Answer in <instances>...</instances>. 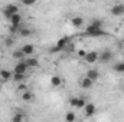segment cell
Returning <instances> with one entry per match:
<instances>
[{
    "instance_id": "obj_1",
    "label": "cell",
    "mask_w": 124,
    "mask_h": 122,
    "mask_svg": "<svg viewBox=\"0 0 124 122\" xmlns=\"http://www.w3.org/2000/svg\"><path fill=\"white\" fill-rule=\"evenodd\" d=\"M16 13H19V6H17V4L10 3V4H7V6L3 7V14H4V17H6L7 20H10V17H12L13 14H16Z\"/></svg>"
},
{
    "instance_id": "obj_2",
    "label": "cell",
    "mask_w": 124,
    "mask_h": 122,
    "mask_svg": "<svg viewBox=\"0 0 124 122\" xmlns=\"http://www.w3.org/2000/svg\"><path fill=\"white\" fill-rule=\"evenodd\" d=\"M85 34L87 36H91V37H101V36H105L107 33L102 30V29H98V27H94L91 25H88L85 27Z\"/></svg>"
},
{
    "instance_id": "obj_3",
    "label": "cell",
    "mask_w": 124,
    "mask_h": 122,
    "mask_svg": "<svg viewBox=\"0 0 124 122\" xmlns=\"http://www.w3.org/2000/svg\"><path fill=\"white\" fill-rule=\"evenodd\" d=\"M69 42H71L69 37H62V39H59V40L56 42V46H55L54 49H51V52L55 53V52H59V50H65V49L68 47Z\"/></svg>"
},
{
    "instance_id": "obj_4",
    "label": "cell",
    "mask_w": 124,
    "mask_h": 122,
    "mask_svg": "<svg viewBox=\"0 0 124 122\" xmlns=\"http://www.w3.org/2000/svg\"><path fill=\"white\" fill-rule=\"evenodd\" d=\"M98 59H100V53L95 52V50L87 52V55H85V58H84L85 63H88V65H94V63H97Z\"/></svg>"
},
{
    "instance_id": "obj_5",
    "label": "cell",
    "mask_w": 124,
    "mask_h": 122,
    "mask_svg": "<svg viewBox=\"0 0 124 122\" xmlns=\"http://www.w3.org/2000/svg\"><path fill=\"white\" fill-rule=\"evenodd\" d=\"M110 13L116 17H120L124 16V3H116L111 9H110Z\"/></svg>"
},
{
    "instance_id": "obj_6",
    "label": "cell",
    "mask_w": 124,
    "mask_h": 122,
    "mask_svg": "<svg viewBox=\"0 0 124 122\" xmlns=\"http://www.w3.org/2000/svg\"><path fill=\"white\" fill-rule=\"evenodd\" d=\"M28 69H29V68L26 66L25 61H20V62H17V63L15 65V68H13V73H20V75H26Z\"/></svg>"
},
{
    "instance_id": "obj_7",
    "label": "cell",
    "mask_w": 124,
    "mask_h": 122,
    "mask_svg": "<svg viewBox=\"0 0 124 122\" xmlns=\"http://www.w3.org/2000/svg\"><path fill=\"white\" fill-rule=\"evenodd\" d=\"M69 22H71V25H72L74 27H77V29L82 27V26H84V23H85V20H84V17H82V16H72Z\"/></svg>"
},
{
    "instance_id": "obj_8",
    "label": "cell",
    "mask_w": 124,
    "mask_h": 122,
    "mask_svg": "<svg viewBox=\"0 0 124 122\" xmlns=\"http://www.w3.org/2000/svg\"><path fill=\"white\" fill-rule=\"evenodd\" d=\"M20 50L23 52V55H25L26 58H31L32 55L35 53V46H33L32 43H26V45H23V46L20 47Z\"/></svg>"
},
{
    "instance_id": "obj_9",
    "label": "cell",
    "mask_w": 124,
    "mask_h": 122,
    "mask_svg": "<svg viewBox=\"0 0 124 122\" xmlns=\"http://www.w3.org/2000/svg\"><path fill=\"white\" fill-rule=\"evenodd\" d=\"M84 114H85V116H88V118H91L94 116L95 114H97V106L94 105V103H87L85 105V108H84Z\"/></svg>"
},
{
    "instance_id": "obj_10",
    "label": "cell",
    "mask_w": 124,
    "mask_h": 122,
    "mask_svg": "<svg viewBox=\"0 0 124 122\" xmlns=\"http://www.w3.org/2000/svg\"><path fill=\"white\" fill-rule=\"evenodd\" d=\"M85 76H87L88 79H91L93 82H97V81L100 79V76H101V75H100V70H98V69H88Z\"/></svg>"
},
{
    "instance_id": "obj_11",
    "label": "cell",
    "mask_w": 124,
    "mask_h": 122,
    "mask_svg": "<svg viewBox=\"0 0 124 122\" xmlns=\"http://www.w3.org/2000/svg\"><path fill=\"white\" fill-rule=\"evenodd\" d=\"M13 78V72L9 70V69H0V81L3 82H7Z\"/></svg>"
},
{
    "instance_id": "obj_12",
    "label": "cell",
    "mask_w": 124,
    "mask_h": 122,
    "mask_svg": "<svg viewBox=\"0 0 124 122\" xmlns=\"http://www.w3.org/2000/svg\"><path fill=\"white\" fill-rule=\"evenodd\" d=\"M111 59H113V52H111V50H104V52L100 53V59H98V62L107 63V62H110Z\"/></svg>"
},
{
    "instance_id": "obj_13",
    "label": "cell",
    "mask_w": 124,
    "mask_h": 122,
    "mask_svg": "<svg viewBox=\"0 0 124 122\" xmlns=\"http://www.w3.org/2000/svg\"><path fill=\"white\" fill-rule=\"evenodd\" d=\"M51 86H54V88H59L62 86V83H63V79H62L61 76H58V75H54V76H51Z\"/></svg>"
},
{
    "instance_id": "obj_14",
    "label": "cell",
    "mask_w": 124,
    "mask_h": 122,
    "mask_svg": "<svg viewBox=\"0 0 124 122\" xmlns=\"http://www.w3.org/2000/svg\"><path fill=\"white\" fill-rule=\"evenodd\" d=\"M94 85V82L91 81V79H88L87 76H84L81 81H79V86L82 88V89H91Z\"/></svg>"
},
{
    "instance_id": "obj_15",
    "label": "cell",
    "mask_w": 124,
    "mask_h": 122,
    "mask_svg": "<svg viewBox=\"0 0 124 122\" xmlns=\"http://www.w3.org/2000/svg\"><path fill=\"white\" fill-rule=\"evenodd\" d=\"M25 63H26V66L29 68V69H35V68H38L39 66V61L36 59V58H26L25 59Z\"/></svg>"
},
{
    "instance_id": "obj_16",
    "label": "cell",
    "mask_w": 124,
    "mask_h": 122,
    "mask_svg": "<svg viewBox=\"0 0 124 122\" xmlns=\"http://www.w3.org/2000/svg\"><path fill=\"white\" fill-rule=\"evenodd\" d=\"M10 25L12 26H20V23H22V14L20 13H16V14H13L12 17H10Z\"/></svg>"
},
{
    "instance_id": "obj_17",
    "label": "cell",
    "mask_w": 124,
    "mask_h": 122,
    "mask_svg": "<svg viewBox=\"0 0 124 122\" xmlns=\"http://www.w3.org/2000/svg\"><path fill=\"white\" fill-rule=\"evenodd\" d=\"M23 121H25V114L23 112L17 111L12 115V122H23Z\"/></svg>"
},
{
    "instance_id": "obj_18",
    "label": "cell",
    "mask_w": 124,
    "mask_h": 122,
    "mask_svg": "<svg viewBox=\"0 0 124 122\" xmlns=\"http://www.w3.org/2000/svg\"><path fill=\"white\" fill-rule=\"evenodd\" d=\"M22 101H25V102L33 101V92H31L29 89H26L25 92H22Z\"/></svg>"
},
{
    "instance_id": "obj_19",
    "label": "cell",
    "mask_w": 124,
    "mask_h": 122,
    "mask_svg": "<svg viewBox=\"0 0 124 122\" xmlns=\"http://www.w3.org/2000/svg\"><path fill=\"white\" fill-rule=\"evenodd\" d=\"M65 122H77V115L74 111H68L65 114Z\"/></svg>"
},
{
    "instance_id": "obj_20",
    "label": "cell",
    "mask_w": 124,
    "mask_h": 122,
    "mask_svg": "<svg viewBox=\"0 0 124 122\" xmlns=\"http://www.w3.org/2000/svg\"><path fill=\"white\" fill-rule=\"evenodd\" d=\"M12 58H15V59H17V61H25L26 59V56L23 55V52L19 49V50H13V53H12Z\"/></svg>"
},
{
    "instance_id": "obj_21",
    "label": "cell",
    "mask_w": 124,
    "mask_h": 122,
    "mask_svg": "<svg viewBox=\"0 0 124 122\" xmlns=\"http://www.w3.org/2000/svg\"><path fill=\"white\" fill-rule=\"evenodd\" d=\"M113 69H114L116 73H124V62H117L113 66Z\"/></svg>"
},
{
    "instance_id": "obj_22",
    "label": "cell",
    "mask_w": 124,
    "mask_h": 122,
    "mask_svg": "<svg viewBox=\"0 0 124 122\" xmlns=\"http://www.w3.org/2000/svg\"><path fill=\"white\" fill-rule=\"evenodd\" d=\"M20 37H28V36H31L32 34V30L31 29H28V27H20V30L17 33Z\"/></svg>"
},
{
    "instance_id": "obj_23",
    "label": "cell",
    "mask_w": 124,
    "mask_h": 122,
    "mask_svg": "<svg viewBox=\"0 0 124 122\" xmlns=\"http://www.w3.org/2000/svg\"><path fill=\"white\" fill-rule=\"evenodd\" d=\"M15 82H17V83H20V82H25V79H26V75H20V73H13V78H12Z\"/></svg>"
},
{
    "instance_id": "obj_24",
    "label": "cell",
    "mask_w": 124,
    "mask_h": 122,
    "mask_svg": "<svg viewBox=\"0 0 124 122\" xmlns=\"http://www.w3.org/2000/svg\"><path fill=\"white\" fill-rule=\"evenodd\" d=\"M87 103H88L87 99H85L84 96H79V98H78V105H77V108H78V109H84Z\"/></svg>"
},
{
    "instance_id": "obj_25",
    "label": "cell",
    "mask_w": 124,
    "mask_h": 122,
    "mask_svg": "<svg viewBox=\"0 0 124 122\" xmlns=\"http://www.w3.org/2000/svg\"><path fill=\"white\" fill-rule=\"evenodd\" d=\"M15 45V39H13V36H7V37H4V46L6 47H12Z\"/></svg>"
},
{
    "instance_id": "obj_26",
    "label": "cell",
    "mask_w": 124,
    "mask_h": 122,
    "mask_svg": "<svg viewBox=\"0 0 124 122\" xmlns=\"http://www.w3.org/2000/svg\"><path fill=\"white\" fill-rule=\"evenodd\" d=\"M90 25L94 26V27L102 29V20H100V19H94V20H91V23H90Z\"/></svg>"
},
{
    "instance_id": "obj_27",
    "label": "cell",
    "mask_w": 124,
    "mask_h": 122,
    "mask_svg": "<svg viewBox=\"0 0 124 122\" xmlns=\"http://www.w3.org/2000/svg\"><path fill=\"white\" fill-rule=\"evenodd\" d=\"M78 98H79V96H74V98L69 99V105H71L72 108H77V105H78Z\"/></svg>"
},
{
    "instance_id": "obj_28",
    "label": "cell",
    "mask_w": 124,
    "mask_h": 122,
    "mask_svg": "<svg viewBox=\"0 0 124 122\" xmlns=\"http://www.w3.org/2000/svg\"><path fill=\"white\" fill-rule=\"evenodd\" d=\"M77 55H78L79 58H82V59H84V58H85V55H87V52H85L84 49H79V50L77 52Z\"/></svg>"
},
{
    "instance_id": "obj_29",
    "label": "cell",
    "mask_w": 124,
    "mask_h": 122,
    "mask_svg": "<svg viewBox=\"0 0 124 122\" xmlns=\"http://www.w3.org/2000/svg\"><path fill=\"white\" fill-rule=\"evenodd\" d=\"M23 4H25V6H32V4H35V1H33V0H29V1H28V0H23Z\"/></svg>"
},
{
    "instance_id": "obj_30",
    "label": "cell",
    "mask_w": 124,
    "mask_h": 122,
    "mask_svg": "<svg viewBox=\"0 0 124 122\" xmlns=\"http://www.w3.org/2000/svg\"><path fill=\"white\" fill-rule=\"evenodd\" d=\"M88 122H94V121H88Z\"/></svg>"
},
{
    "instance_id": "obj_31",
    "label": "cell",
    "mask_w": 124,
    "mask_h": 122,
    "mask_svg": "<svg viewBox=\"0 0 124 122\" xmlns=\"http://www.w3.org/2000/svg\"><path fill=\"white\" fill-rule=\"evenodd\" d=\"M123 45H124V40H123Z\"/></svg>"
}]
</instances>
